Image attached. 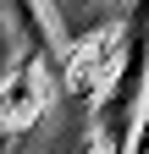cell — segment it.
Listing matches in <instances>:
<instances>
[{
    "label": "cell",
    "instance_id": "6da1fadb",
    "mask_svg": "<svg viewBox=\"0 0 149 154\" xmlns=\"http://www.w3.org/2000/svg\"><path fill=\"white\" fill-rule=\"evenodd\" d=\"M116 55H122V38H116V33H94V38H83V44H72L66 66H61L66 94H78V99L110 94V83H116V66H122Z\"/></svg>",
    "mask_w": 149,
    "mask_h": 154
},
{
    "label": "cell",
    "instance_id": "7a4b0ae2",
    "mask_svg": "<svg viewBox=\"0 0 149 154\" xmlns=\"http://www.w3.org/2000/svg\"><path fill=\"white\" fill-rule=\"evenodd\" d=\"M44 99H50V66L33 61V55H22V66L6 72V132H11V138L39 121Z\"/></svg>",
    "mask_w": 149,
    "mask_h": 154
},
{
    "label": "cell",
    "instance_id": "3957f363",
    "mask_svg": "<svg viewBox=\"0 0 149 154\" xmlns=\"http://www.w3.org/2000/svg\"><path fill=\"white\" fill-rule=\"evenodd\" d=\"M138 61H144V55H138V50H133V55H127V77H122V88H116V99H127V94H133V88H138ZM105 105H110V99H105ZM110 116H116V127L127 132V121H133V105H110Z\"/></svg>",
    "mask_w": 149,
    "mask_h": 154
}]
</instances>
